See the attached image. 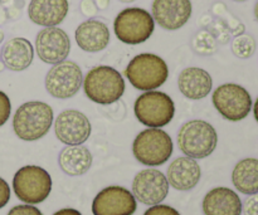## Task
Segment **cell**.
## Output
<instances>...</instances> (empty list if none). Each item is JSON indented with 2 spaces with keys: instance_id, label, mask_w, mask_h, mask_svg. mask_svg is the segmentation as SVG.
Wrapping results in <instances>:
<instances>
[{
  "instance_id": "obj_24",
  "label": "cell",
  "mask_w": 258,
  "mask_h": 215,
  "mask_svg": "<svg viewBox=\"0 0 258 215\" xmlns=\"http://www.w3.org/2000/svg\"><path fill=\"white\" fill-rule=\"evenodd\" d=\"M191 48L201 55H212L218 49V42L208 29H202L194 34L191 39Z\"/></svg>"
},
{
  "instance_id": "obj_28",
  "label": "cell",
  "mask_w": 258,
  "mask_h": 215,
  "mask_svg": "<svg viewBox=\"0 0 258 215\" xmlns=\"http://www.w3.org/2000/svg\"><path fill=\"white\" fill-rule=\"evenodd\" d=\"M10 111H12V105L9 97L3 91H0V127L9 120Z\"/></svg>"
},
{
  "instance_id": "obj_1",
  "label": "cell",
  "mask_w": 258,
  "mask_h": 215,
  "mask_svg": "<svg viewBox=\"0 0 258 215\" xmlns=\"http://www.w3.org/2000/svg\"><path fill=\"white\" fill-rule=\"evenodd\" d=\"M52 123V107L40 101L23 103L13 117L15 135L23 141H37L47 135Z\"/></svg>"
},
{
  "instance_id": "obj_20",
  "label": "cell",
  "mask_w": 258,
  "mask_h": 215,
  "mask_svg": "<svg viewBox=\"0 0 258 215\" xmlns=\"http://www.w3.org/2000/svg\"><path fill=\"white\" fill-rule=\"evenodd\" d=\"M179 91L189 100L198 101L207 97L213 87V81L207 70L198 67L185 68L178 78Z\"/></svg>"
},
{
  "instance_id": "obj_36",
  "label": "cell",
  "mask_w": 258,
  "mask_h": 215,
  "mask_svg": "<svg viewBox=\"0 0 258 215\" xmlns=\"http://www.w3.org/2000/svg\"><path fill=\"white\" fill-rule=\"evenodd\" d=\"M253 115H254V118H256V121L258 122V98L256 100V102H254V106H253Z\"/></svg>"
},
{
  "instance_id": "obj_35",
  "label": "cell",
  "mask_w": 258,
  "mask_h": 215,
  "mask_svg": "<svg viewBox=\"0 0 258 215\" xmlns=\"http://www.w3.org/2000/svg\"><path fill=\"white\" fill-rule=\"evenodd\" d=\"M108 4H110V0H96V5L100 10L107 9Z\"/></svg>"
},
{
  "instance_id": "obj_32",
  "label": "cell",
  "mask_w": 258,
  "mask_h": 215,
  "mask_svg": "<svg viewBox=\"0 0 258 215\" xmlns=\"http://www.w3.org/2000/svg\"><path fill=\"white\" fill-rule=\"evenodd\" d=\"M80 8L82 14L87 18L95 17L98 12L97 5H96V3L93 2V0H82V2H81Z\"/></svg>"
},
{
  "instance_id": "obj_7",
  "label": "cell",
  "mask_w": 258,
  "mask_h": 215,
  "mask_svg": "<svg viewBox=\"0 0 258 215\" xmlns=\"http://www.w3.org/2000/svg\"><path fill=\"white\" fill-rule=\"evenodd\" d=\"M155 29L150 13L141 8H127L120 12L113 22V30L118 40L125 44H141L146 42Z\"/></svg>"
},
{
  "instance_id": "obj_19",
  "label": "cell",
  "mask_w": 258,
  "mask_h": 215,
  "mask_svg": "<svg viewBox=\"0 0 258 215\" xmlns=\"http://www.w3.org/2000/svg\"><path fill=\"white\" fill-rule=\"evenodd\" d=\"M203 211L206 215H241L242 201L236 191L219 186L204 196Z\"/></svg>"
},
{
  "instance_id": "obj_16",
  "label": "cell",
  "mask_w": 258,
  "mask_h": 215,
  "mask_svg": "<svg viewBox=\"0 0 258 215\" xmlns=\"http://www.w3.org/2000/svg\"><path fill=\"white\" fill-rule=\"evenodd\" d=\"M68 0H32L28 7V15L34 24L50 28L57 27L67 17Z\"/></svg>"
},
{
  "instance_id": "obj_9",
  "label": "cell",
  "mask_w": 258,
  "mask_h": 215,
  "mask_svg": "<svg viewBox=\"0 0 258 215\" xmlns=\"http://www.w3.org/2000/svg\"><path fill=\"white\" fill-rule=\"evenodd\" d=\"M214 107L226 120L238 122L252 111V97L248 91L236 83H224L212 96Z\"/></svg>"
},
{
  "instance_id": "obj_23",
  "label": "cell",
  "mask_w": 258,
  "mask_h": 215,
  "mask_svg": "<svg viewBox=\"0 0 258 215\" xmlns=\"http://www.w3.org/2000/svg\"><path fill=\"white\" fill-rule=\"evenodd\" d=\"M234 188L246 195L258 194V159H243L234 166L232 173Z\"/></svg>"
},
{
  "instance_id": "obj_13",
  "label": "cell",
  "mask_w": 258,
  "mask_h": 215,
  "mask_svg": "<svg viewBox=\"0 0 258 215\" xmlns=\"http://www.w3.org/2000/svg\"><path fill=\"white\" fill-rule=\"evenodd\" d=\"M92 126L85 113L77 110H66L54 121V132L60 142L67 146L85 144L91 136Z\"/></svg>"
},
{
  "instance_id": "obj_39",
  "label": "cell",
  "mask_w": 258,
  "mask_h": 215,
  "mask_svg": "<svg viewBox=\"0 0 258 215\" xmlns=\"http://www.w3.org/2000/svg\"><path fill=\"white\" fill-rule=\"evenodd\" d=\"M233 2H238V3H242V2H246V0H233Z\"/></svg>"
},
{
  "instance_id": "obj_25",
  "label": "cell",
  "mask_w": 258,
  "mask_h": 215,
  "mask_svg": "<svg viewBox=\"0 0 258 215\" xmlns=\"http://www.w3.org/2000/svg\"><path fill=\"white\" fill-rule=\"evenodd\" d=\"M232 52L241 59H248L256 52V40L249 34L237 35L232 42Z\"/></svg>"
},
{
  "instance_id": "obj_37",
  "label": "cell",
  "mask_w": 258,
  "mask_h": 215,
  "mask_svg": "<svg viewBox=\"0 0 258 215\" xmlns=\"http://www.w3.org/2000/svg\"><path fill=\"white\" fill-rule=\"evenodd\" d=\"M254 17H256V19L258 22V2L256 3V5H254Z\"/></svg>"
},
{
  "instance_id": "obj_21",
  "label": "cell",
  "mask_w": 258,
  "mask_h": 215,
  "mask_svg": "<svg viewBox=\"0 0 258 215\" xmlns=\"http://www.w3.org/2000/svg\"><path fill=\"white\" fill-rule=\"evenodd\" d=\"M2 58L8 69L22 72L32 64L34 49L32 43L25 38H13L3 47Z\"/></svg>"
},
{
  "instance_id": "obj_5",
  "label": "cell",
  "mask_w": 258,
  "mask_h": 215,
  "mask_svg": "<svg viewBox=\"0 0 258 215\" xmlns=\"http://www.w3.org/2000/svg\"><path fill=\"white\" fill-rule=\"evenodd\" d=\"M13 190L23 203L29 205L40 204L52 191V178L49 173L40 166H23L13 178Z\"/></svg>"
},
{
  "instance_id": "obj_4",
  "label": "cell",
  "mask_w": 258,
  "mask_h": 215,
  "mask_svg": "<svg viewBox=\"0 0 258 215\" xmlns=\"http://www.w3.org/2000/svg\"><path fill=\"white\" fill-rule=\"evenodd\" d=\"M218 135L213 126L203 120L184 123L178 132V146L185 156L191 159L208 158L216 150Z\"/></svg>"
},
{
  "instance_id": "obj_26",
  "label": "cell",
  "mask_w": 258,
  "mask_h": 215,
  "mask_svg": "<svg viewBox=\"0 0 258 215\" xmlns=\"http://www.w3.org/2000/svg\"><path fill=\"white\" fill-rule=\"evenodd\" d=\"M212 10H213L214 14L221 17V19L226 23L231 34L236 35V37L237 35L243 34L244 30H246L244 25L242 24V22L238 18H236L233 14H231V13L228 12V9H227V7L223 3H216V4L213 5V8H212Z\"/></svg>"
},
{
  "instance_id": "obj_31",
  "label": "cell",
  "mask_w": 258,
  "mask_h": 215,
  "mask_svg": "<svg viewBox=\"0 0 258 215\" xmlns=\"http://www.w3.org/2000/svg\"><path fill=\"white\" fill-rule=\"evenodd\" d=\"M242 210L244 211V215H258V194L246 199L244 205H242Z\"/></svg>"
},
{
  "instance_id": "obj_33",
  "label": "cell",
  "mask_w": 258,
  "mask_h": 215,
  "mask_svg": "<svg viewBox=\"0 0 258 215\" xmlns=\"http://www.w3.org/2000/svg\"><path fill=\"white\" fill-rule=\"evenodd\" d=\"M10 200V188L7 181L0 178V209L4 208Z\"/></svg>"
},
{
  "instance_id": "obj_38",
  "label": "cell",
  "mask_w": 258,
  "mask_h": 215,
  "mask_svg": "<svg viewBox=\"0 0 258 215\" xmlns=\"http://www.w3.org/2000/svg\"><path fill=\"white\" fill-rule=\"evenodd\" d=\"M118 2H121V3H133V2H135V0H118Z\"/></svg>"
},
{
  "instance_id": "obj_10",
  "label": "cell",
  "mask_w": 258,
  "mask_h": 215,
  "mask_svg": "<svg viewBox=\"0 0 258 215\" xmlns=\"http://www.w3.org/2000/svg\"><path fill=\"white\" fill-rule=\"evenodd\" d=\"M83 75L80 65L72 60H63L54 64L45 76V90L52 97L71 98L80 91Z\"/></svg>"
},
{
  "instance_id": "obj_18",
  "label": "cell",
  "mask_w": 258,
  "mask_h": 215,
  "mask_svg": "<svg viewBox=\"0 0 258 215\" xmlns=\"http://www.w3.org/2000/svg\"><path fill=\"white\" fill-rule=\"evenodd\" d=\"M75 38L81 49L96 53L105 49L110 43V29L101 20L88 19L78 25Z\"/></svg>"
},
{
  "instance_id": "obj_15",
  "label": "cell",
  "mask_w": 258,
  "mask_h": 215,
  "mask_svg": "<svg viewBox=\"0 0 258 215\" xmlns=\"http://www.w3.org/2000/svg\"><path fill=\"white\" fill-rule=\"evenodd\" d=\"M190 0H154L151 17L163 29L178 30L191 17Z\"/></svg>"
},
{
  "instance_id": "obj_8",
  "label": "cell",
  "mask_w": 258,
  "mask_h": 215,
  "mask_svg": "<svg viewBox=\"0 0 258 215\" xmlns=\"http://www.w3.org/2000/svg\"><path fill=\"white\" fill-rule=\"evenodd\" d=\"M136 118L149 128H160L168 125L175 113V105L166 93L148 91L138 97L134 106Z\"/></svg>"
},
{
  "instance_id": "obj_12",
  "label": "cell",
  "mask_w": 258,
  "mask_h": 215,
  "mask_svg": "<svg viewBox=\"0 0 258 215\" xmlns=\"http://www.w3.org/2000/svg\"><path fill=\"white\" fill-rule=\"evenodd\" d=\"M135 196L122 186L102 189L92 201L93 215H133L136 211Z\"/></svg>"
},
{
  "instance_id": "obj_29",
  "label": "cell",
  "mask_w": 258,
  "mask_h": 215,
  "mask_svg": "<svg viewBox=\"0 0 258 215\" xmlns=\"http://www.w3.org/2000/svg\"><path fill=\"white\" fill-rule=\"evenodd\" d=\"M8 215H43L42 211L34 205L29 204H23V205H17L9 210Z\"/></svg>"
},
{
  "instance_id": "obj_11",
  "label": "cell",
  "mask_w": 258,
  "mask_h": 215,
  "mask_svg": "<svg viewBox=\"0 0 258 215\" xmlns=\"http://www.w3.org/2000/svg\"><path fill=\"white\" fill-rule=\"evenodd\" d=\"M169 183L166 176L156 169L139 171L133 181V195L145 205H158L168 196Z\"/></svg>"
},
{
  "instance_id": "obj_6",
  "label": "cell",
  "mask_w": 258,
  "mask_h": 215,
  "mask_svg": "<svg viewBox=\"0 0 258 215\" xmlns=\"http://www.w3.org/2000/svg\"><path fill=\"white\" fill-rule=\"evenodd\" d=\"M171 137L161 128H146L135 137L133 153L136 160L146 166H160L173 155Z\"/></svg>"
},
{
  "instance_id": "obj_27",
  "label": "cell",
  "mask_w": 258,
  "mask_h": 215,
  "mask_svg": "<svg viewBox=\"0 0 258 215\" xmlns=\"http://www.w3.org/2000/svg\"><path fill=\"white\" fill-rule=\"evenodd\" d=\"M208 30L213 34V37L216 38L217 42L221 43V44H226V43L229 42L231 32H229L228 27H227V24L222 19L212 22L211 27H209Z\"/></svg>"
},
{
  "instance_id": "obj_17",
  "label": "cell",
  "mask_w": 258,
  "mask_h": 215,
  "mask_svg": "<svg viewBox=\"0 0 258 215\" xmlns=\"http://www.w3.org/2000/svg\"><path fill=\"white\" fill-rule=\"evenodd\" d=\"M201 175L199 164L188 156L175 159L166 171L169 185L179 191H188L196 188L201 180Z\"/></svg>"
},
{
  "instance_id": "obj_30",
  "label": "cell",
  "mask_w": 258,
  "mask_h": 215,
  "mask_svg": "<svg viewBox=\"0 0 258 215\" xmlns=\"http://www.w3.org/2000/svg\"><path fill=\"white\" fill-rule=\"evenodd\" d=\"M144 215H180L176 209L171 208L169 205H163V204H158V205H153L149 208L148 210L144 213Z\"/></svg>"
},
{
  "instance_id": "obj_34",
  "label": "cell",
  "mask_w": 258,
  "mask_h": 215,
  "mask_svg": "<svg viewBox=\"0 0 258 215\" xmlns=\"http://www.w3.org/2000/svg\"><path fill=\"white\" fill-rule=\"evenodd\" d=\"M53 215H82L78 210L72 208H64V209H60V210L55 211Z\"/></svg>"
},
{
  "instance_id": "obj_14",
  "label": "cell",
  "mask_w": 258,
  "mask_h": 215,
  "mask_svg": "<svg viewBox=\"0 0 258 215\" xmlns=\"http://www.w3.org/2000/svg\"><path fill=\"white\" fill-rule=\"evenodd\" d=\"M35 50L40 60L44 63L58 64L67 59L70 54V37L60 28H44L38 33L35 38Z\"/></svg>"
},
{
  "instance_id": "obj_3",
  "label": "cell",
  "mask_w": 258,
  "mask_h": 215,
  "mask_svg": "<svg viewBox=\"0 0 258 215\" xmlns=\"http://www.w3.org/2000/svg\"><path fill=\"white\" fill-rule=\"evenodd\" d=\"M128 82L139 91H154L161 87L169 77L168 64L153 53H141L130 60L125 69Z\"/></svg>"
},
{
  "instance_id": "obj_2",
  "label": "cell",
  "mask_w": 258,
  "mask_h": 215,
  "mask_svg": "<svg viewBox=\"0 0 258 215\" xmlns=\"http://www.w3.org/2000/svg\"><path fill=\"white\" fill-rule=\"evenodd\" d=\"M83 91L92 102L111 105L122 97L125 92V81L115 68L97 65L86 75L83 80Z\"/></svg>"
},
{
  "instance_id": "obj_22",
  "label": "cell",
  "mask_w": 258,
  "mask_h": 215,
  "mask_svg": "<svg viewBox=\"0 0 258 215\" xmlns=\"http://www.w3.org/2000/svg\"><path fill=\"white\" fill-rule=\"evenodd\" d=\"M92 154L86 146H66L58 156V164L64 174L80 176L87 173L92 165Z\"/></svg>"
}]
</instances>
